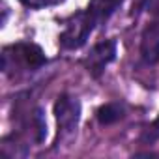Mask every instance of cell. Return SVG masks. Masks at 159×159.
Returning <instances> with one entry per match:
<instances>
[{"instance_id":"cell-1","label":"cell","mask_w":159,"mask_h":159,"mask_svg":"<svg viewBox=\"0 0 159 159\" xmlns=\"http://www.w3.org/2000/svg\"><path fill=\"white\" fill-rule=\"evenodd\" d=\"M47 64L43 51L34 43H15L4 49L2 52V69L4 73L15 71H36Z\"/></svg>"},{"instance_id":"cell-2","label":"cell","mask_w":159,"mask_h":159,"mask_svg":"<svg viewBox=\"0 0 159 159\" xmlns=\"http://www.w3.org/2000/svg\"><path fill=\"white\" fill-rule=\"evenodd\" d=\"M96 25L88 17V13L83 10L79 13H73L66 23L60 32V45L64 49H79L86 43L90 34L94 32Z\"/></svg>"},{"instance_id":"cell-3","label":"cell","mask_w":159,"mask_h":159,"mask_svg":"<svg viewBox=\"0 0 159 159\" xmlns=\"http://www.w3.org/2000/svg\"><path fill=\"white\" fill-rule=\"evenodd\" d=\"M54 116L58 124V137L62 140L71 139L77 133V125L81 120V103L73 96H60L54 103Z\"/></svg>"},{"instance_id":"cell-4","label":"cell","mask_w":159,"mask_h":159,"mask_svg":"<svg viewBox=\"0 0 159 159\" xmlns=\"http://www.w3.org/2000/svg\"><path fill=\"white\" fill-rule=\"evenodd\" d=\"M114 58H116V41L103 39L92 47V51L88 52V56L84 60V66L92 77H99Z\"/></svg>"},{"instance_id":"cell-5","label":"cell","mask_w":159,"mask_h":159,"mask_svg":"<svg viewBox=\"0 0 159 159\" xmlns=\"http://www.w3.org/2000/svg\"><path fill=\"white\" fill-rule=\"evenodd\" d=\"M140 58L146 66L159 62V23H152L140 36Z\"/></svg>"},{"instance_id":"cell-6","label":"cell","mask_w":159,"mask_h":159,"mask_svg":"<svg viewBox=\"0 0 159 159\" xmlns=\"http://www.w3.org/2000/svg\"><path fill=\"white\" fill-rule=\"evenodd\" d=\"M124 4V0H90V4L86 6V13L92 19V23L96 26L107 23L111 19V15Z\"/></svg>"},{"instance_id":"cell-7","label":"cell","mask_w":159,"mask_h":159,"mask_svg":"<svg viewBox=\"0 0 159 159\" xmlns=\"http://www.w3.org/2000/svg\"><path fill=\"white\" fill-rule=\"evenodd\" d=\"M125 114V109L122 103H105L98 109L96 116L99 120L101 125H111V124H116L118 120H122Z\"/></svg>"},{"instance_id":"cell-8","label":"cell","mask_w":159,"mask_h":159,"mask_svg":"<svg viewBox=\"0 0 159 159\" xmlns=\"http://www.w3.org/2000/svg\"><path fill=\"white\" fill-rule=\"evenodd\" d=\"M19 2H23L28 8H47V6H56L64 0H19Z\"/></svg>"},{"instance_id":"cell-9","label":"cell","mask_w":159,"mask_h":159,"mask_svg":"<svg viewBox=\"0 0 159 159\" xmlns=\"http://www.w3.org/2000/svg\"><path fill=\"white\" fill-rule=\"evenodd\" d=\"M144 139H146L148 142H153L155 139H159V116H157L155 122L148 127V131L144 133Z\"/></svg>"}]
</instances>
